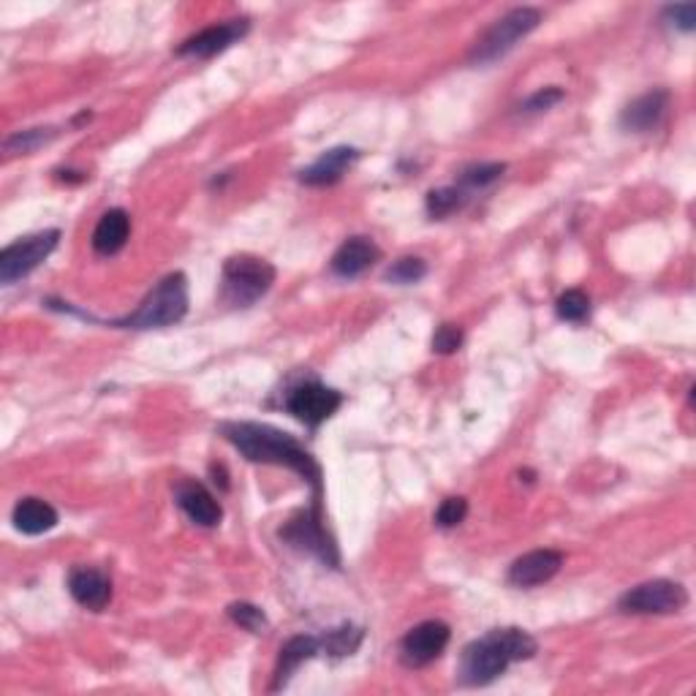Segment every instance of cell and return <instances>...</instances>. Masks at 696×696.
Returning <instances> with one entry per match:
<instances>
[{
    "mask_svg": "<svg viewBox=\"0 0 696 696\" xmlns=\"http://www.w3.org/2000/svg\"><path fill=\"white\" fill-rule=\"evenodd\" d=\"M221 436H224L245 460H250V463L291 468L294 473H299V477L314 488V503L321 506L324 493L321 468L316 463L314 454H310L297 438L264 422H224L221 424Z\"/></svg>",
    "mask_w": 696,
    "mask_h": 696,
    "instance_id": "1",
    "label": "cell"
},
{
    "mask_svg": "<svg viewBox=\"0 0 696 696\" xmlns=\"http://www.w3.org/2000/svg\"><path fill=\"white\" fill-rule=\"evenodd\" d=\"M539 645L525 628H493L484 637L465 645L460 658V680L465 686H488L509 669V664L536 656Z\"/></svg>",
    "mask_w": 696,
    "mask_h": 696,
    "instance_id": "2",
    "label": "cell"
},
{
    "mask_svg": "<svg viewBox=\"0 0 696 696\" xmlns=\"http://www.w3.org/2000/svg\"><path fill=\"white\" fill-rule=\"evenodd\" d=\"M188 314V280L183 273H170L142 299L134 314L110 321L117 329H164L180 324Z\"/></svg>",
    "mask_w": 696,
    "mask_h": 696,
    "instance_id": "3",
    "label": "cell"
},
{
    "mask_svg": "<svg viewBox=\"0 0 696 696\" xmlns=\"http://www.w3.org/2000/svg\"><path fill=\"white\" fill-rule=\"evenodd\" d=\"M275 267L259 256L239 254L226 259L221 273V299L232 308H250L273 289Z\"/></svg>",
    "mask_w": 696,
    "mask_h": 696,
    "instance_id": "4",
    "label": "cell"
},
{
    "mask_svg": "<svg viewBox=\"0 0 696 696\" xmlns=\"http://www.w3.org/2000/svg\"><path fill=\"white\" fill-rule=\"evenodd\" d=\"M539 25H542V11L539 9H533V6L512 9L509 14H503L501 20H495L493 25L484 30L482 39L473 44L468 60H471L473 65H493L501 58H506L509 52Z\"/></svg>",
    "mask_w": 696,
    "mask_h": 696,
    "instance_id": "5",
    "label": "cell"
},
{
    "mask_svg": "<svg viewBox=\"0 0 696 696\" xmlns=\"http://www.w3.org/2000/svg\"><path fill=\"white\" fill-rule=\"evenodd\" d=\"M280 539L294 550L319 557L327 566L332 569L340 566L338 547H335L332 536H329L327 528H324L321 506H316V503L310 509H305V512L294 514V518L280 528Z\"/></svg>",
    "mask_w": 696,
    "mask_h": 696,
    "instance_id": "6",
    "label": "cell"
},
{
    "mask_svg": "<svg viewBox=\"0 0 696 696\" xmlns=\"http://www.w3.org/2000/svg\"><path fill=\"white\" fill-rule=\"evenodd\" d=\"M688 604V593L680 582L651 580L623 593L617 610L626 615H672Z\"/></svg>",
    "mask_w": 696,
    "mask_h": 696,
    "instance_id": "7",
    "label": "cell"
},
{
    "mask_svg": "<svg viewBox=\"0 0 696 696\" xmlns=\"http://www.w3.org/2000/svg\"><path fill=\"white\" fill-rule=\"evenodd\" d=\"M58 239H60L58 229H47L6 245V248L0 250V280H3V284H14V280L25 278V275L33 273V269L58 248Z\"/></svg>",
    "mask_w": 696,
    "mask_h": 696,
    "instance_id": "8",
    "label": "cell"
},
{
    "mask_svg": "<svg viewBox=\"0 0 696 696\" xmlns=\"http://www.w3.org/2000/svg\"><path fill=\"white\" fill-rule=\"evenodd\" d=\"M340 406H344V395L332 387H324L321 381H305L286 395V411L310 430L327 422Z\"/></svg>",
    "mask_w": 696,
    "mask_h": 696,
    "instance_id": "9",
    "label": "cell"
},
{
    "mask_svg": "<svg viewBox=\"0 0 696 696\" xmlns=\"http://www.w3.org/2000/svg\"><path fill=\"white\" fill-rule=\"evenodd\" d=\"M452 632H449L447 623L441 621H424L419 626H413L411 632L400 639V662L408 669H422L441 658V653L447 651Z\"/></svg>",
    "mask_w": 696,
    "mask_h": 696,
    "instance_id": "10",
    "label": "cell"
},
{
    "mask_svg": "<svg viewBox=\"0 0 696 696\" xmlns=\"http://www.w3.org/2000/svg\"><path fill=\"white\" fill-rule=\"evenodd\" d=\"M250 22L245 20V17H239V20H229V22H221V25H213V28H204L199 30L196 35H191V39H185L183 44L177 47V55L180 58H215L221 55V52H226L229 47L234 44V41L243 39L245 33H248Z\"/></svg>",
    "mask_w": 696,
    "mask_h": 696,
    "instance_id": "11",
    "label": "cell"
},
{
    "mask_svg": "<svg viewBox=\"0 0 696 696\" xmlns=\"http://www.w3.org/2000/svg\"><path fill=\"white\" fill-rule=\"evenodd\" d=\"M174 498H177V506L183 509L185 518H188L194 525L199 528H215L221 525V518H224V509L215 501V495L209 493L207 488L194 479H185L174 488Z\"/></svg>",
    "mask_w": 696,
    "mask_h": 696,
    "instance_id": "12",
    "label": "cell"
},
{
    "mask_svg": "<svg viewBox=\"0 0 696 696\" xmlns=\"http://www.w3.org/2000/svg\"><path fill=\"white\" fill-rule=\"evenodd\" d=\"M563 566V552L557 550H533L528 555L518 557V561L509 566V582L514 587H536L544 585L561 572Z\"/></svg>",
    "mask_w": 696,
    "mask_h": 696,
    "instance_id": "13",
    "label": "cell"
},
{
    "mask_svg": "<svg viewBox=\"0 0 696 696\" xmlns=\"http://www.w3.org/2000/svg\"><path fill=\"white\" fill-rule=\"evenodd\" d=\"M669 110V93L667 90H651V93L634 99L626 110L621 112V129L628 134H647V131L658 129L664 115Z\"/></svg>",
    "mask_w": 696,
    "mask_h": 696,
    "instance_id": "14",
    "label": "cell"
},
{
    "mask_svg": "<svg viewBox=\"0 0 696 696\" xmlns=\"http://www.w3.org/2000/svg\"><path fill=\"white\" fill-rule=\"evenodd\" d=\"M359 158L357 147H332L327 153H321L319 158L310 166H305L299 172V183L310 185V188H327V185H335L344 180V174L351 170L354 161Z\"/></svg>",
    "mask_w": 696,
    "mask_h": 696,
    "instance_id": "15",
    "label": "cell"
},
{
    "mask_svg": "<svg viewBox=\"0 0 696 696\" xmlns=\"http://www.w3.org/2000/svg\"><path fill=\"white\" fill-rule=\"evenodd\" d=\"M69 593L85 610L101 612L112 602V582L99 569L76 566L69 572Z\"/></svg>",
    "mask_w": 696,
    "mask_h": 696,
    "instance_id": "16",
    "label": "cell"
},
{
    "mask_svg": "<svg viewBox=\"0 0 696 696\" xmlns=\"http://www.w3.org/2000/svg\"><path fill=\"white\" fill-rule=\"evenodd\" d=\"M378 259H381V250H378L373 239L351 237L335 250L329 267H332V273L338 275V278H359V275L368 273Z\"/></svg>",
    "mask_w": 696,
    "mask_h": 696,
    "instance_id": "17",
    "label": "cell"
},
{
    "mask_svg": "<svg viewBox=\"0 0 696 696\" xmlns=\"http://www.w3.org/2000/svg\"><path fill=\"white\" fill-rule=\"evenodd\" d=\"M321 653V639L319 637H310V634H297L280 647L278 653V664H275V677H273V686L269 692H280L286 683L291 680V675L303 667L305 662L316 658Z\"/></svg>",
    "mask_w": 696,
    "mask_h": 696,
    "instance_id": "18",
    "label": "cell"
},
{
    "mask_svg": "<svg viewBox=\"0 0 696 696\" xmlns=\"http://www.w3.org/2000/svg\"><path fill=\"white\" fill-rule=\"evenodd\" d=\"M131 234V218L125 209H110V213L101 215V221L95 224L93 232V250L101 256H115L125 248Z\"/></svg>",
    "mask_w": 696,
    "mask_h": 696,
    "instance_id": "19",
    "label": "cell"
},
{
    "mask_svg": "<svg viewBox=\"0 0 696 696\" xmlns=\"http://www.w3.org/2000/svg\"><path fill=\"white\" fill-rule=\"evenodd\" d=\"M11 522L25 536H41V533L52 531L58 525V512L55 506H50L41 498H22L14 506V512H11Z\"/></svg>",
    "mask_w": 696,
    "mask_h": 696,
    "instance_id": "20",
    "label": "cell"
},
{
    "mask_svg": "<svg viewBox=\"0 0 696 696\" xmlns=\"http://www.w3.org/2000/svg\"><path fill=\"white\" fill-rule=\"evenodd\" d=\"M362 637H365L362 628H357L354 623H344V626L332 628V632H327L319 639L321 651H327L329 656H351V653H357V647L362 645Z\"/></svg>",
    "mask_w": 696,
    "mask_h": 696,
    "instance_id": "21",
    "label": "cell"
},
{
    "mask_svg": "<svg viewBox=\"0 0 696 696\" xmlns=\"http://www.w3.org/2000/svg\"><path fill=\"white\" fill-rule=\"evenodd\" d=\"M58 136L55 129H28V131H17V134L6 136L3 142V153L9 155H30L39 147H44L47 142H52Z\"/></svg>",
    "mask_w": 696,
    "mask_h": 696,
    "instance_id": "22",
    "label": "cell"
},
{
    "mask_svg": "<svg viewBox=\"0 0 696 696\" xmlns=\"http://www.w3.org/2000/svg\"><path fill=\"white\" fill-rule=\"evenodd\" d=\"M555 314L561 316L563 321L582 324L587 316H591V299H587V294L580 289L563 291L555 303Z\"/></svg>",
    "mask_w": 696,
    "mask_h": 696,
    "instance_id": "23",
    "label": "cell"
},
{
    "mask_svg": "<svg viewBox=\"0 0 696 696\" xmlns=\"http://www.w3.org/2000/svg\"><path fill=\"white\" fill-rule=\"evenodd\" d=\"M424 275H428V264H424V259H419V256H403V259H398L392 267L387 269L383 278H387L389 284L408 286V284H419Z\"/></svg>",
    "mask_w": 696,
    "mask_h": 696,
    "instance_id": "24",
    "label": "cell"
},
{
    "mask_svg": "<svg viewBox=\"0 0 696 696\" xmlns=\"http://www.w3.org/2000/svg\"><path fill=\"white\" fill-rule=\"evenodd\" d=\"M465 204V196L460 188H436L428 194V215L430 218H447L458 213Z\"/></svg>",
    "mask_w": 696,
    "mask_h": 696,
    "instance_id": "25",
    "label": "cell"
},
{
    "mask_svg": "<svg viewBox=\"0 0 696 696\" xmlns=\"http://www.w3.org/2000/svg\"><path fill=\"white\" fill-rule=\"evenodd\" d=\"M229 617L237 626H243L245 632L250 634H264L267 632V615H264L262 607H256V604H248V602H234L229 604Z\"/></svg>",
    "mask_w": 696,
    "mask_h": 696,
    "instance_id": "26",
    "label": "cell"
},
{
    "mask_svg": "<svg viewBox=\"0 0 696 696\" xmlns=\"http://www.w3.org/2000/svg\"><path fill=\"white\" fill-rule=\"evenodd\" d=\"M503 172H506V164H473L460 174V183L468 188H484V185L495 183Z\"/></svg>",
    "mask_w": 696,
    "mask_h": 696,
    "instance_id": "27",
    "label": "cell"
},
{
    "mask_svg": "<svg viewBox=\"0 0 696 696\" xmlns=\"http://www.w3.org/2000/svg\"><path fill=\"white\" fill-rule=\"evenodd\" d=\"M468 514V501L465 498H447V501L438 506L436 512V525L443 528V531H449V528H458L460 522L465 520Z\"/></svg>",
    "mask_w": 696,
    "mask_h": 696,
    "instance_id": "28",
    "label": "cell"
},
{
    "mask_svg": "<svg viewBox=\"0 0 696 696\" xmlns=\"http://www.w3.org/2000/svg\"><path fill=\"white\" fill-rule=\"evenodd\" d=\"M463 346V329L458 324H441L433 335V351L436 354H454Z\"/></svg>",
    "mask_w": 696,
    "mask_h": 696,
    "instance_id": "29",
    "label": "cell"
},
{
    "mask_svg": "<svg viewBox=\"0 0 696 696\" xmlns=\"http://www.w3.org/2000/svg\"><path fill=\"white\" fill-rule=\"evenodd\" d=\"M664 20H667L672 28L683 30V33H692L696 28V6L694 3L667 6V9H664Z\"/></svg>",
    "mask_w": 696,
    "mask_h": 696,
    "instance_id": "30",
    "label": "cell"
},
{
    "mask_svg": "<svg viewBox=\"0 0 696 696\" xmlns=\"http://www.w3.org/2000/svg\"><path fill=\"white\" fill-rule=\"evenodd\" d=\"M557 101H563V90L561 88H544V90H539V93H533L528 101H522L520 112H525V115H533V112L550 110V106H555Z\"/></svg>",
    "mask_w": 696,
    "mask_h": 696,
    "instance_id": "31",
    "label": "cell"
}]
</instances>
